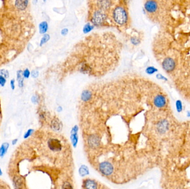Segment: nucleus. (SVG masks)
I'll return each mask as SVG.
<instances>
[{"label":"nucleus","instance_id":"24","mask_svg":"<svg viewBox=\"0 0 190 189\" xmlns=\"http://www.w3.org/2000/svg\"><path fill=\"white\" fill-rule=\"evenodd\" d=\"M33 133V129H29L24 135V138L26 139V138H29V136H30Z\"/></svg>","mask_w":190,"mask_h":189},{"label":"nucleus","instance_id":"35","mask_svg":"<svg viewBox=\"0 0 190 189\" xmlns=\"http://www.w3.org/2000/svg\"><path fill=\"white\" fill-rule=\"evenodd\" d=\"M187 117H190V111H189L187 112Z\"/></svg>","mask_w":190,"mask_h":189},{"label":"nucleus","instance_id":"32","mask_svg":"<svg viewBox=\"0 0 190 189\" xmlns=\"http://www.w3.org/2000/svg\"><path fill=\"white\" fill-rule=\"evenodd\" d=\"M68 32H69L68 29H67V28H64L63 30H62V31H61V34H62V36H66V35L67 34Z\"/></svg>","mask_w":190,"mask_h":189},{"label":"nucleus","instance_id":"6","mask_svg":"<svg viewBox=\"0 0 190 189\" xmlns=\"http://www.w3.org/2000/svg\"><path fill=\"white\" fill-rule=\"evenodd\" d=\"M48 146L49 149L55 152H58L62 150V145L61 142L55 138H51L48 141Z\"/></svg>","mask_w":190,"mask_h":189},{"label":"nucleus","instance_id":"25","mask_svg":"<svg viewBox=\"0 0 190 189\" xmlns=\"http://www.w3.org/2000/svg\"><path fill=\"white\" fill-rule=\"evenodd\" d=\"M30 71H29V69H26L24 70V71L23 72V74H24V78H29L30 76Z\"/></svg>","mask_w":190,"mask_h":189},{"label":"nucleus","instance_id":"5","mask_svg":"<svg viewBox=\"0 0 190 189\" xmlns=\"http://www.w3.org/2000/svg\"><path fill=\"white\" fill-rule=\"evenodd\" d=\"M99 170L104 175L109 176L113 173V167L110 163L108 161H104L99 164Z\"/></svg>","mask_w":190,"mask_h":189},{"label":"nucleus","instance_id":"14","mask_svg":"<svg viewBox=\"0 0 190 189\" xmlns=\"http://www.w3.org/2000/svg\"><path fill=\"white\" fill-rule=\"evenodd\" d=\"M17 80L18 83V86L20 88L24 87V77L23 72L21 70L17 72Z\"/></svg>","mask_w":190,"mask_h":189},{"label":"nucleus","instance_id":"28","mask_svg":"<svg viewBox=\"0 0 190 189\" xmlns=\"http://www.w3.org/2000/svg\"><path fill=\"white\" fill-rule=\"evenodd\" d=\"M39 75V71H36V70H33V71H32L31 77L32 78H36L37 77H38Z\"/></svg>","mask_w":190,"mask_h":189},{"label":"nucleus","instance_id":"18","mask_svg":"<svg viewBox=\"0 0 190 189\" xmlns=\"http://www.w3.org/2000/svg\"><path fill=\"white\" fill-rule=\"evenodd\" d=\"M94 25H92V24H91L90 23H87L84 26L83 29V31L85 33H87L91 31L94 29Z\"/></svg>","mask_w":190,"mask_h":189},{"label":"nucleus","instance_id":"8","mask_svg":"<svg viewBox=\"0 0 190 189\" xmlns=\"http://www.w3.org/2000/svg\"><path fill=\"white\" fill-rule=\"evenodd\" d=\"M13 185L15 189H22L24 186L23 179L18 176H14L13 179Z\"/></svg>","mask_w":190,"mask_h":189},{"label":"nucleus","instance_id":"13","mask_svg":"<svg viewBox=\"0 0 190 189\" xmlns=\"http://www.w3.org/2000/svg\"><path fill=\"white\" fill-rule=\"evenodd\" d=\"M92 97V93L89 90H85L81 94V99L82 101L86 102L89 101Z\"/></svg>","mask_w":190,"mask_h":189},{"label":"nucleus","instance_id":"15","mask_svg":"<svg viewBox=\"0 0 190 189\" xmlns=\"http://www.w3.org/2000/svg\"><path fill=\"white\" fill-rule=\"evenodd\" d=\"M9 148V144L7 142H5L2 144L0 147V157H3L6 154L7 150Z\"/></svg>","mask_w":190,"mask_h":189},{"label":"nucleus","instance_id":"7","mask_svg":"<svg viewBox=\"0 0 190 189\" xmlns=\"http://www.w3.org/2000/svg\"><path fill=\"white\" fill-rule=\"evenodd\" d=\"M78 130H79V127L77 126H75L72 128L71 132V141L72 144L73 146L75 148L76 147L78 140H79V136H78Z\"/></svg>","mask_w":190,"mask_h":189},{"label":"nucleus","instance_id":"9","mask_svg":"<svg viewBox=\"0 0 190 189\" xmlns=\"http://www.w3.org/2000/svg\"><path fill=\"white\" fill-rule=\"evenodd\" d=\"M62 124L58 118L54 119L51 122V128L56 132H59L62 128Z\"/></svg>","mask_w":190,"mask_h":189},{"label":"nucleus","instance_id":"12","mask_svg":"<svg viewBox=\"0 0 190 189\" xmlns=\"http://www.w3.org/2000/svg\"><path fill=\"white\" fill-rule=\"evenodd\" d=\"M29 3L28 1H22V0H17L15 2V6L16 7L20 10H24L27 7Z\"/></svg>","mask_w":190,"mask_h":189},{"label":"nucleus","instance_id":"21","mask_svg":"<svg viewBox=\"0 0 190 189\" xmlns=\"http://www.w3.org/2000/svg\"><path fill=\"white\" fill-rule=\"evenodd\" d=\"M176 110L178 112L180 113L182 111V103L180 100H178L176 101Z\"/></svg>","mask_w":190,"mask_h":189},{"label":"nucleus","instance_id":"31","mask_svg":"<svg viewBox=\"0 0 190 189\" xmlns=\"http://www.w3.org/2000/svg\"><path fill=\"white\" fill-rule=\"evenodd\" d=\"M31 101L33 103H34V104H36V103H38V101H39V100H38V98H37L36 96H33V97H32Z\"/></svg>","mask_w":190,"mask_h":189},{"label":"nucleus","instance_id":"26","mask_svg":"<svg viewBox=\"0 0 190 189\" xmlns=\"http://www.w3.org/2000/svg\"><path fill=\"white\" fill-rule=\"evenodd\" d=\"M6 83V78L3 77L2 76H0V86L2 87H3V86H5Z\"/></svg>","mask_w":190,"mask_h":189},{"label":"nucleus","instance_id":"20","mask_svg":"<svg viewBox=\"0 0 190 189\" xmlns=\"http://www.w3.org/2000/svg\"><path fill=\"white\" fill-rule=\"evenodd\" d=\"M158 71V70L156 69V68H155L153 66H150V67H148L146 70V72L148 74H150V75H151V74H153V73H155V72H157Z\"/></svg>","mask_w":190,"mask_h":189},{"label":"nucleus","instance_id":"17","mask_svg":"<svg viewBox=\"0 0 190 189\" xmlns=\"http://www.w3.org/2000/svg\"><path fill=\"white\" fill-rule=\"evenodd\" d=\"M79 173L80 176L83 177L89 174V170L87 166L81 165L79 169Z\"/></svg>","mask_w":190,"mask_h":189},{"label":"nucleus","instance_id":"10","mask_svg":"<svg viewBox=\"0 0 190 189\" xmlns=\"http://www.w3.org/2000/svg\"><path fill=\"white\" fill-rule=\"evenodd\" d=\"M84 186L86 189H97V183L91 179H87L84 181Z\"/></svg>","mask_w":190,"mask_h":189},{"label":"nucleus","instance_id":"27","mask_svg":"<svg viewBox=\"0 0 190 189\" xmlns=\"http://www.w3.org/2000/svg\"><path fill=\"white\" fill-rule=\"evenodd\" d=\"M131 43L134 45H137L138 44L140 43V40L136 37L132 38L131 40Z\"/></svg>","mask_w":190,"mask_h":189},{"label":"nucleus","instance_id":"16","mask_svg":"<svg viewBox=\"0 0 190 189\" xmlns=\"http://www.w3.org/2000/svg\"><path fill=\"white\" fill-rule=\"evenodd\" d=\"M48 25L46 21H43L39 24V32L41 34H45L48 31Z\"/></svg>","mask_w":190,"mask_h":189},{"label":"nucleus","instance_id":"33","mask_svg":"<svg viewBox=\"0 0 190 189\" xmlns=\"http://www.w3.org/2000/svg\"><path fill=\"white\" fill-rule=\"evenodd\" d=\"M62 110V107H60V106H59L58 107V108H57V111H58V112H60V111H61Z\"/></svg>","mask_w":190,"mask_h":189},{"label":"nucleus","instance_id":"34","mask_svg":"<svg viewBox=\"0 0 190 189\" xmlns=\"http://www.w3.org/2000/svg\"><path fill=\"white\" fill-rule=\"evenodd\" d=\"M17 141H18V140L17 139H15V140H13V141H12V144L13 145H15L16 144V142H17Z\"/></svg>","mask_w":190,"mask_h":189},{"label":"nucleus","instance_id":"22","mask_svg":"<svg viewBox=\"0 0 190 189\" xmlns=\"http://www.w3.org/2000/svg\"><path fill=\"white\" fill-rule=\"evenodd\" d=\"M0 76L5 78L6 79L9 77V72L7 70L2 69L0 70Z\"/></svg>","mask_w":190,"mask_h":189},{"label":"nucleus","instance_id":"29","mask_svg":"<svg viewBox=\"0 0 190 189\" xmlns=\"http://www.w3.org/2000/svg\"><path fill=\"white\" fill-rule=\"evenodd\" d=\"M156 77L159 80H167V79L166 77H165L164 76H162V74H158L156 75Z\"/></svg>","mask_w":190,"mask_h":189},{"label":"nucleus","instance_id":"1","mask_svg":"<svg viewBox=\"0 0 190 189\" xmlns=\"http://www.w3.org/2000/svg\"><path fill=\"white\" fill-rule=\"evenodd\" d=\"M113 22L120 27L126 26L129 22V14L126 7L122 4L117 5L112 10Z\"/></svg>","mask_w":190,"mask_h":189},{"label":"nucleus","instance_id":"30","mask_svg":"<svg viewBox=\"0 0 190 189\" xmlns=\"http://www.w3.org/2000/svg\"><path fill=\"white\" fill-rule=\"evenodd\" d=\"M15 80L14 79H12L10 82V86L12 90H14L15 88Z\"/></svg>","mask_w":190,"mask_h":189},{"label":"nucleus","instance_id":"3","mask_svg":"<svg viewBox=\"0 0 190 189\" xmlns=\"http://www.w3.org/2000/svg\"><path fill=\"white\" fill-rule=\"evenodd\" d=\"M153 103L155 107L157 108L162 109L167 106L168 100L165 95L160 93L157 94L154 97Z\"/></svg>","mask_w":190,"mask_h":189},{"label":"nucleus","instance_id":"36","mask_svg":"<svg viewBox=\"0 0 190 189\" xmlns=\"http://www.w3.org/2000/svg\"><path fill=\"white\" fill-rule=\"evenodd\" d=\"M2 175V170H1V169L0 168V175Z\"/></svg>","mask_w":190,"mask_h":189},{"label":"nucleus","instance_id":"23","mask_svg":"<svg viewBox=\"0 0 190 189\" xmlns=\"http://www.w3.org/2000/svg\"><path fill=\"white\" fill-rule=\"evenodd\" d=\"M62 189H73V187L72 186L71 184L69 182H64L63 183V185H62Z\"/></svg>","mask_w":190,"mask_h":189},{"label":"nucleus","instance_id":"11","mask_svg":"<svg viewBox=\"0 0 190 189\" xmlns=\"http://www.w3.org/2000/svg\"><path fill=\"white\" fill-rule=\"evenodd\" d=\"M88 142L91 146L96 147L99 145V139L95 135H91L88 139Z\"/></svg>","mask_w":190,"mask_h":189},{"label":"nucleus","instance_id":"4","mask_svg":"<svg viewBox=\"0 0 190 189\" xmlns=\"http://www.w3.org/2000/svg\"><path fill=\"white\" fill-rule=\"evenodd\" d=\"M170 128V123L167 119H161L156 125V130L161 135L165 134L168 132Z\"/></svg>","mask_w":190,"mask_h":189},{"label":"nucleus","instance_id":"19","mask_svg":"<svg viewBox=\"0 0 190 189\" xmlns=\"http://www.w3.org/2000/svg\"><path fill=\"white\" fill-rule=\"evenodd\" d=\"M50 39V36L48 34H45L44 36L42 37V38H41V41H40V46H43L44 44H45L46 43H47L48 41Z\"/></svg>","mask_w":190,"mask_h":189},{"label":"nucleus","instance_id":"2","mask_svg":"<svg viewBox=\"0 0 190 189\" xmlns=\"http://www.w3.org/2000/svg\"><path fill=\"white\" fill-rule=\"evenodd\" d=\"M97 9H95L91 14V23L96 26H100L106 22L107 17V15L105 13V10L98 8L97 7Z\"/></svg>","mask_w":190,"mask_h":189}]
</instances>
